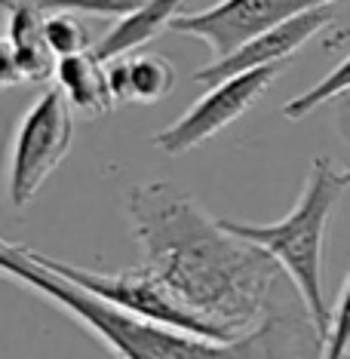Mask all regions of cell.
Returning a JSON list of instances; mask_svg holds the SVG:
<instances>
[{
    "label": "cell",
    "mask_w": 350,
    "mask_h": 359,
    "mask_svg": "<svg viewBox=\"0 0 350 359\" xmlns=\"http://www.w3.org/2000/svg\"><path fill=\"white\" fill-rule=\"evenodd\" d=\"M126 222L142 264L222 338H237L271 313L280 264L227 231L194 194L163 178L126 194Z\"/></svg>",
    "instance_id": "obj_1"
},
{
    "label": "cell",
    "mask_w": 350,
    "mask_h": 359,
    "mask_svg": "<svg viewBox=\"0 0 350 359\" xmlns=\"http://www.w3.org/2000/svg\"><path fill=\"white\" fill-rule=\"evenodd\" d=\"M0 276L37 292L93 332L117 359H323V332L298 301H276L271 313L237 338L215 341L178 332L105 304L34 261L28 246L0 236Z\"/></svg>",
    "instance_id": "obj_2"
},
{
    "label": "cell",
    "mask_w": 350,
    "mask_h": 359,
    "mask_svg": "<svg viewBox=\"0 0 350 359\" xmlns=\"http://www.w3.org/2000/svg\"><path fill=\"white\" fill-rule=\"evenodd\" d=\"M350 175L338 172L335 163L329 157H314L307 182L301 187L295 206L289 209V215H283L280 222H237V218H222L227 231H234L243 240L262 246L271 255L280 271L295 285L301 304L307 307L316 329L329 332V301L323 292V258H325V236H329V222L338 209L341 194L347 191Z\"/></svg>",
    "instance_id": "obj_3"
},
{
    "label": "cell",
    "mask_w": 350,
    "mask_h": 359,
    "mask_svg": "<svg viewBox=\"0 0 350 359\" xmlns=\"http://www.w3.org/2000/svg\"><path fill=\"white\" fill-rule=\"evenodd\" d=\"M74 142V111L59 86L37 95L15 120L10 148H6V200L13 209H25L40 194Z\"/></svg>",
    "instance_id": "obj_4"
},
{
    "label": "cell",
    "mask_w": 350,
    "mask_h": 359,
    "mask_svg": "<svg viewBox=\"0 0 350 359\" xmlns=\"http://www.w3.org/2000/svg\"><path fill=\"white\" fill-rule=\"evenodd\" d=\"M31 255H34V261H40L46 271H53L55 276L74 283L77 289L102 298L105 304H111V307L126 310V313L138 316V320L169 325V329H178V332H191V334H200V338L227 341L209 323H203L197 313H191L178 298H173V292H169L144 264L126 267V271H117V273H105V271H89V267L71 264V261H62V258H53V255H40L34 249H31Z\"/></svg>",
    "instance_id": "obj_5"
},
{
    "label": "cell",
    "mask_w": 350,
    "mask_h": 359,
    "mask_svg": "<svg viewBox=\"0 0 350 359\" xmlns=\"http://www.w3.org/2000/svg\"><path fill=\"white\" fill-rule=\"evenodd\" d=\"M283 65H262V68L240 71V74H231L213 83L206 95H200L182 117L163 126L151 138L154 148L163 151L166 157H182V154L200 148L203 142H209L213 135L227 129L234 120H240L249 108H255V102L280 77Z\"/></svg>",
    "instance_id": "obj_6"
},
{
    "label": "cell",
    "mask_w": 350,
    "mask_h": 359,
    "mask_svg": "<svg viewBox=\"0 0 350 359\" xmlns=\"http://www.w3.org/2000/svg\"><path fill=\"white\" fill-rule=\"evenodd\" d=\"M335 0H218L200 13H182L169 25V31L203 40L213 59H222L271 25H280L286 19H295L301 13L320 10Z\"/></svg>",
    "instance_id": "obj_7"
},
{
    "label": "cell",
    "mask_w": 350,
    "mask_h": 359,
    "mask_svg": "<svg viewBox=\"0 0 350 359\" xmlns=\"http://www.w3.org/2000/svg\"><path fill=\"white\" fill-rule=\"evenodd\" d=\"M332 25V10L329 6H320V10L301 13L295 19H286L280 25H271L262 34H255L252 40H246L243 46H237L234 53L222 55V59H213L209 65L194 74V80L203 86H213L218 80L240 74V71L249 68H262V65H283L295 55L307 40H314L323 28Z\"/></svg>",
    "instance_id": "obj_8"
},
{
    "label": "cell",
    "mask_w": 350,
    "mask_h": 359,
    "mask_svg": "<svg viewBox=\"0 0 350 359\" xmlns=\"http://www.w3.org/2000/svg\"><path fill=\"white\" fill-rule=\"evenodd\" d=\"M105 74L114 95V104L163 102L175 89V68L169 59L154 53H126L105 62Z\"/></svg>",
    "instance_id": "obj_9"
},
{
    "label": "cell",
    "mask_w": 350,
    "mask_h": 359,
    "mask_svg": "<svg viewBox=\"0 0 350 359\" xmlns=\"http://www.w3.org/2000/svg\"><path fill=\"white\" fill-rule=\"evenodd\" d=\"M184 4L188 0H144L133 15L120 19L99 43H93V55L99 62H108L117 59V55L142 50L144 43H151L163 31H169V25L182 15Z\"/></svg>",
    "instance_id": "obj_10"
},
{
    "label": "cell",
    "mask_w": 350,
    "mask_h": 359,
    "mask_svg": "<svg viewBox=\"0 0 350 359\" xmlns=\"http://www.w3.org/2000/svg\"><path fill=\"white\" fill-rule=\"evenodd\" d=\"M53 77L62 95L68 99L71 111L83 114V117H102L111 108H117L108 86V74H105V62L95 59L93 50L59 59Z\"/></svg>",
    "instance_id": "obj_11"
},
{
    "label": "cell",
    "mask_w": 350,
    "mask_h": 359,
    "mask_svg": "<svg viewBox=\"0 0 350 359\" xmlns=\"http://www.w3.org/2000/svg\"><path fill=\"white\" fill-rule=\"evenodd\" d=\"M6 37H10L25 83H43L55 71V55L43 37V10L34 0H19L6 13Z\"/></svg>",
    "instance_id": "obj_12"
},
{
    "label": "cell",
    "mask_w": 350,
    "mask_h": 359,
    "mask_svg": "<svg viewBox=\"0 0 350 359\" xmlns=\"http://www.w3.org/2000/svg\"><path fill=\"white\" fill-rule=\"evenodd\" d=\"M347 89H350V55L344 62H338L323 80H316L311 89H304L301 95H295V99H289L286 104H283V117L286 120H304L307 114H314L316 108H323L325 102L344 95Z\"/></svg>",
    "instance_id": "obj_13"
},
{
    "label": "cell",
    "mask_w": 350,
    "mask_h": 359,
    "mask_svg": "<svg viewBox=\"0 0 350 359\" xmlns=\"http://www.w3.org/2000/svg\"><path fill=\"white\" fill-rule=\"evenodd\" d=\"M43 37H46V43H50L55 59L93 50L89 31L83 22H80V15H74V13H62V10L43 13Z\"/></svg>",
    "instance_id": "obj_14"
},
{
    "label": "cell",
    "mask_w": 350,
    "mask_h": 359,
    "mask_svg": "<svg viewBox=\"0 0 350 359\" xmlns=\"http://www.w3.org/2000/svg\"><path fill=\"white\" fill-rule=\"evenodd\" d=\"M43 13H74V15H95V19H126L144 0H34Z\"/></svg>",
    "instance_id": "obj_15"
},
{
    "label": "cell",
    "mask_w": 350,
    "mask_h": 359,
    "mask_svg": "<svg viewBox=\"0 0 350 359\" xmlns=\"http://www.w3.org/2000/svg\"><path fill=\"white\" fill-rule=\"evenodd\" d=\"M347 350H350V271H347L344 285H341L335 307H332L329 332H325V344H323V359H341Z\"/></svg>",
    "instance_id": "obj_16"
},
{
    "label": "cell",
    "mask_w": 350,
    "mask_h": 359,
    "mask_svg": "<svg viewBox=\"0 0 350 359\" xmlns=\"http://www.w3.org/2000/svg\"><path fill=\"white\" fill-rule=\"evenodd\" d=\"M25 83L22 80V68H19V59H15V50L10 43V37L0 34V89H13Z\"/></svg>",
    "instance_id": "obj_17"
},
{
    "label": "cell",
    "mask_w": 350,
    "mask_h": 359,
    "mask_svg": "<svg viewBox=\"0 0 350 359\" xmlns=\"http://www.w3.org/2000/svg\"><path fill=\"white\" fill-rule=\"evenodd\" d=\"M15 4H19V0H0V10H4V13H10Z\"/></svg>",
    "instance_id": "obj_18"
},
{
    "label": "cell",
    "mask_w": 350,
    "mask_h": 359,
    "mask_svg": "<svg viewBox=\"0 0 350 359\" xmlns=\"http://www.w3.org/2000/svg\"><path fill=\"white\" fill-rule=\"evenodd\" d=\"M344 95H347V108H350V89H347V93H344Z\"/></svg>",
    "instance_id": "obj_19"
},
{
    "label": "cell",
    "mask_w": 350,
    "mask_h": 359,
    "mask_svg": "<svg viewBox=\"0 0 350 359\" xmlns=\"http://www.w3.org/2000/svg\"><path fill=\"white\" fill-rule=\"evenodd\" d=\"M341 359H350V350H347V353H344V356H341Z\"/></svg>",
    "instance_id": "obj_20"
},
{
    "label": "cell",
    "mask_w": 350,
    "mask_h": 359,
    "mask_svg": "<svg viewBox=\"0 0 350 359\" xmlns=\"http://www.w3.org/2000/svg\"><path fill=\"white\" fill-rule=\"evenodd\" d=\"M347 175H350V169H347Z\"/></svg>",
    "instance_id": "obj_21"
}]
</instances>
